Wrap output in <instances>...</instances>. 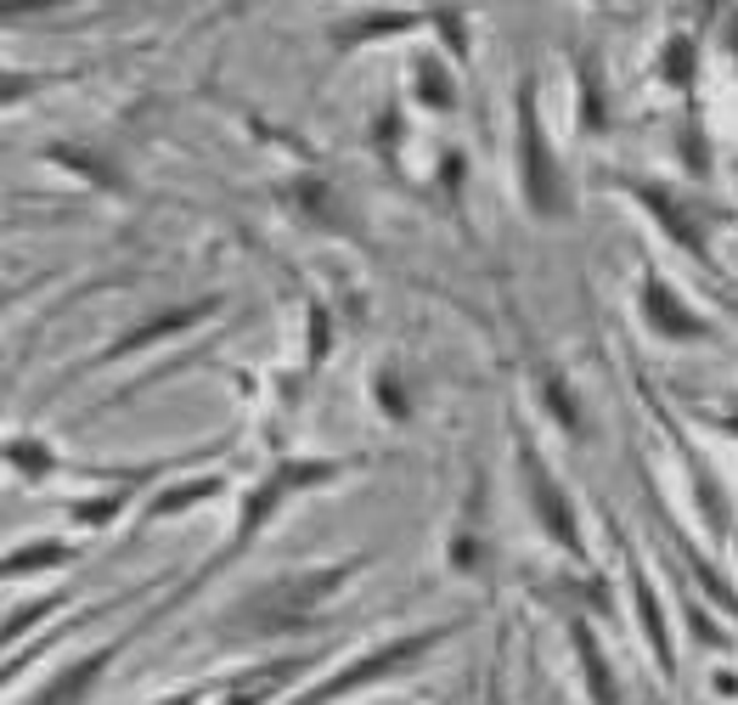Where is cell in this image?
Here are the masks:
<instances>
[{
  "label": "cell",
  "mask_w": 738,
  "mask_h": 705,
  "mask_svg": "<svg viewBox=\"0 0 738 705\" xmlns=\"http://www.w3.org/2000/svg\"><path fill=\"white\" fill-rule=\"evenodd\" d=\"M322 480H333V463H276L265 480H259V491H248V502H243V519H237V537H232V548L226 554H237L259 525L270 519V508L283 502L288 491H305V486H322Z\"/></svg>",
  "instance_id": "4"
},
{
  "label": "cell",
  "mask_w": 738,
  "mask_h": 705,
  "mask_svg": "<svg viewBox=\"0 0 738 705\" xmlns=\"http://www.w3.org/2000/svg\"><path fill=\"white\" fill-rule=\"evenodd\" d=\"M406 23H412L406 12H395V18H373V23H361V29H350V40H366V35H384V29L395 35V29H406Z\"/></svg>",
  "instance_id": "18"
},
{
  "label": "cell",
  "mask_w": 738,
  "mask_h": 705,
  "mask_svg": "<svg viewBox=\"0 0 738 705\" xmlns=\"http://www.w3.org/2000/svg\"><path fill=\"white\" fill-rule=\"evenodd\" d=\"M215 311V300H198V305H187V311H175V316H164V322H147L141 333H130V339H119L114 344V356H125V350H136V344H147V339H158V333H175V327H193V322H204Z\"/></svg>",
  "instance_id": "12"
},
{
  "label": "cell",
  "mask_w": 738,
  "mask_h": 705,
  "mask_svg": "<svg viewBox=\"0 0 738 705\" xmlns=\"http://www.w3.org/2000/svg\"><path fill=\"white\" fill-rule=\"evenodd\" d=\"M169 705H193V694H175V699H169Z\"/></svg>",
  "instance_id": "22"
},
{
  "label": "cell",
  "mask_w": 738,
  "mask_h": 705,
  "mask_svg": "<svg viewBox=\"0 0 738 705\" xmlns=\"http://www.w3.org/2000/svg\"><path fill=\"white\" fill-rule=\"evenodd\" d=\"M666 79H671V85H688V79H693V46H688V40H671V46H666Z\"/></svg>",
  "instance_id": "16"
},
{
  "label": "cell",
  "mask_w": 738,
  "mask_h": 705,
  "mask_svg": "<svg viewBox=\"0 0 738 705\" xmlns=\"http://www.w3.org/2000/svg\"><path fill=\"white\" fill-rule=\"evenodd\" d=\"M440 638H451V627H434V633H412V638H401V644H384V649H373V655H361L355 666H344L338 677H327L322 688H311L299 705H327V699H338V694H350V688H361V683H373V677H384V672H401V666H412L423 649H434Z\"/></svg>",
  "instance_id": "3"
},
{
  "label": "cell",
  "mask_w": 738,
  "mask_h": 705,
  "mask_svg": "<svg viewBox=\"0 0 738 705\" xmlns=\"http://www.w3.org/2000/svg\"><path fill=\"white\" fill-rule=\"evenodd\" d=\"M547 401H552V412H559L564 423H575V401H570V395H564L559 384H547Z\"/></svg>",
  "instance_id": "20"
},
{
  "label": "cell",
  "mask_w": 738,
  "mask_h": 705,
  "mask_svg": "<svg viewBox=\"0 0 738 705\" xmlns=\"http://www.w3.org/2000/svg\"><path fill=\"white\" fill-rule=\"evenodd\" d=\"M51 604H57V598H46V604H29V615H12V621H7V638H18V633H23L29 621H40V615H46Z\"/></svg>",
  "instance_id": "19"
},
{
  "label": "cell",
  "mask_w": 738,
  "mask_h": 705,
  "mask_svg": "<svg viewBox=\"0 0 738 705\" xmlns=\"http://www.w3.org/2000/svg\"><path fill=\"white\" fill-rule=\"evenodd\" d=\"M417 91H423V102H434V108H451V102H456L451 74H445L440 62H423V68H417Z\"/></svg>",
  "instance_id": "14"
},
{
  "label": "cell",
  "mask_w": 738,
  "mask_h": 705,
  "mask_svg": "<svg viewBox=\"0 0 738 705\" xmlns=\"http://www.w3.org/2000/svg\"><path fill=\"white\" fill-rule=\"evenodd\" d=\"M12 463H23L29 474H46V469H51L46 447H23V440H12Z\"/></svg>",
  "instance_id": "17"
},
{
  "label": "cell",
  "mask_w": 738,
  "mask_h": 705,
  "mask_svg": "<svg viewBox=\"0 0 738 705\" xmlns=\"http://www.w3.org/2000/svg\"><path fill=\"white\" fill-rule=\"evenodd\" d=\"M108 660H114V649H97V655L73 660L62 677H51V683H46V694H40L35 705H79V699L90 694V683H97V677L108 672Z\"/></svg>",
  "instance_id": "7"
},
{
  "label": "cell",
  "mask_w": 738,
  "mask_h": 705,
  "mask_svg": "<svg viewBox=\"0 0 738 705\" xmlns=\"http://www.w3.org/2000/svg\"><path fill=\"white\" fill-rule=\"evenodd\" d=\"M62 559V548L57 542H40V548H18L12 559H7V576H23V570H46V565H57Z\"/></svg>",
  "instance_id": "15"
},
{
  "label": "cell",
  "mask_w": 738,
  "mask_h": 705,
  "mask_svg": "<svg viewBox=\"0 0 738 705\" xmlns=\"http://www.w3.org/2000/svg\"><path fill=\"white\" fill-rule=\"evenodd\" d=\"M631 587H637V615H642V633H649V644H655L660 666L671 672V644H666V615H660V598H655L649 576H642L637 565H631Z\"/></svg>",
  "instance_id": "10"
},
{
  "label": "cell",
  "mask_w": 738,
  "mask_h": 705,
  "mask_svg": "<svg viewBox=\"0 0 738 705\" xmlns=\"http://www.w3.org/2000/svg\"><path fill=\"white\" fill-rule=\"evenodd\" d=\"M220 491V480H187V486H175V491H164L158 502H152V513L164 519V513H180V508H193V502H204V497H215Z\"/></svg>",
  "instance_id": "13"
},
{
  "label": "cell",
  "mask_w": 738,
  "mask_h": 705,
  "mask_svg": "<svg viewBox=\"0 0 738 705\" xmlns=\"http://www.w3.org/2000/svg\"><path fill=\"white\" fill-rule=\"evenodd\" d=\"M575 649H581V666H587V683H592V705H614V677H609V666H603V649H598V638L575 621Z\"/></svg>",
  "instance_id": "11"
},
{
  "label": "cell",
  "mask_w": 738,
  "mask_h": 705,
  "mask_svg": "<svg viewBox=\"0 0 738 705\" xmlns=\"http://www.w3.org/2000/svg\"><path fill=\"white\" fill-rule=\"evenodd\" d=\"M637 198L655 209V221L671 232V243H682L688 254H699V260H705V226L682 209V198H677V193H666V187H637Z\"/></svg>",
  "instance_id": "6"
},
{
  "label": "cell",
  "mask_w": 738,
  "mask_h": 705,
  "mask_svg": "<svg viewBox=\"0 0 738 705\" xmlns=\"http://www.w3.org/2000/svg\"><path fill=\"white\" fill-rule=\"evenodd\" d=\"M361 570V559H338V565H322V570H299V576H283L259 587L254 598H243V609L226 621L232 638H270V633H294L305 615H316L350 576Z\"/></svg>",
  "instance_id": "1"
},
{
  "label": "cell",
  "mask_w": 738,
  "mask_h": 705,
  "mask_svg": "<svg viewBox=\"0 0 738 705\" xmlns=\"http://www.w3.org/2000/svg\"><path fill=\"white\" fill-rule=\"evenodd\" d=\"M693 633H699V638H710V644H721V633H716V627L705 621V615H699V609H693Z\"/></svg>",
  "instance_id": "21"
},
{
  "label": "cell",
  "mask_w": 738,
  "mask_h": 705,
  "mask_svg": "<svg viewBox=\"0 0 738 705\" xmlns=\"http://www.w3.org/2000/svg\"><path fill=\"white\" fill-rule=\"evenodd\" d=\"M519 153H524V198H530V209L535 215H564L570 209V187H564L559 158L547 153L541 114H535V85L519 91Z\"/></svg>",
  "instance_id": "2"
},
{
  "label": "cell",
  "mask_w": 738,
  "mask_h": 705,
  "mask_svg": "<svg viewBox=\"0 0 738 705\" xmlns=\"http://www.w3.org/2000/svg\"><path fill=\"white\" fill-rule=\"evenodd\" d=\"M305 672V655H288V660H270V666H259L254 677H243L237 688H232V699L226 705H265L276 688H283L288 677H299Z\"/></svg>",
  "instance_id": "9"
},
{
  "label": "cell",
  "mask_w": 738,
  "mask_h": 705,
  "mask_svg": "<svg viewBox=\"0 0 738 705\" xmlns=\"http://www.w3.org/2000/svg\"><path fill=\"white\" fill-rule=\"evenodd\" d=\"M642 305H649V316H655V327L660 333H671V339H705L710 327L677 300V288L671 283H649V300H642Z\"/></svg>",
  "instance_id": "8"
},
{
  "label": "cell",
  "mask_w": 738,
  "mask_h": 705,
  "mask_svg": "<svg viewBox=\"0 0 738 705\" xmlns=\"http://www.w3.org/2000/svg\"><path fill=\"white\" fill-rule=\"evenodd\" d=\"M524 486H530V497H535V508H541V525L575 554V548H581V537H575V513H570V502L559 497V486L547 480V469H541L535 452H524Z\"/></svg>",
  "instance_id": "5"
},
{
  "label": "cell",
  "mask_w": 738,
  "mask_h": 705,
  "mask_svg": "<svg viewBox=\"0 0 738 705\" xmlns=\"http://www.w3.org/2000/svg\"><path fill=\"white\" fill-rule=\"evenodd\" d=\"M727 423H732V429H738V418H727Z\"/></svg>",
  "instance_id": "23"
}]
</instances>
